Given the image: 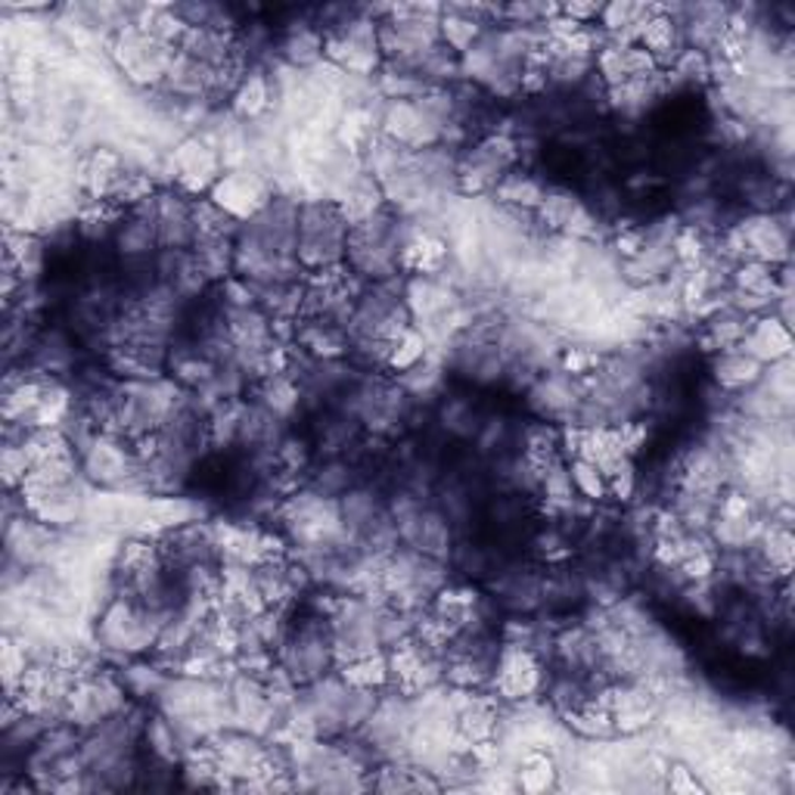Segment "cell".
I'll return each instance as SVG.
<instances>
[{
    "label": "cell",
    "instance_id": "23",
    "mask_svg": "<svg viewBox=\"0 0 795 795\" xmlns=\"http://www.w3.org/2000/svg\"><path fill=\"white\" fill-rule=\"evenodd\" d=\"M342 681L352 686H364V690H383V686L391 681L389 671V656L379 649V652H371L364 659H354L349 666L339 668Z\"/></svg>",
    "mask_w": 795,
    "mask_h": 795
},
{
    "label": "cell",
    "instance_id": "11",
    "mask_svg": "<svg viewBox=\"0 0 795 795\" xmlns=\"http://www.w3.org/2000/svg\"><path fill=\"white\" fill-rule=\"evenodd\" d=\"M491 681L500 690V696H507V700H525L537 693L541 690V662H537L535 649L507 644L498 652Z\"/></svg>",
    "mask_w": 795,
    "mask_h": 795
},
{
    "label": "cell",
    "instance_id": "22",
    "mask_svg": "<svg viewBox=\"0 0 795 795\" xmlns=\"http://www.w3.org/2000/svg\"><path fill=\"white\" fill-rule=\"evenodd\" d=\"M280 50L293 69H315L320 56H323V35L311 25H296V29H289V35L283 37Z\"/></svg>",
    "mask_w": 795,
    "mask_h": 795
},
{
    "label": "cell",
    "instance_id": "17",
    "mask_svg": "<svg viewBox=\"0 0 795 795\" xmlns=\"http://www.w3.org/2000/svg\"><path fill=\"white\" fill-rule=\"evenodd\" d=\"M274 93H271V78L259 69L242 75L240 88L234 91V115L242 122H259L261 115L271 112Z\"/></svg>",
    "mask_w": 795,
    "mask_h": 795
},
{
    "label": "cell",
    "instance_id": "36",
    "mask_svg": "<svg viewBox=\"0 0 795 795\" xmlns=\"http://www.w3.org/2000/svg\"><path fill=\"white\" fill-rule=\"evenodd\" d=\"M668 72L674 75L681 84L708 81V75H712V56L703 54V50H693V47H684L681 56L674 59V66H671Z\"/></svg>",
    "mask_w": 795,
    "mask_h": 795
},
{
    "label": "cell",
    "instance_id": "1",
    "mask_svg": "<svg viewBox=\"0 0 795 795\" xmlns=\"http://www.w3.org/2000/svg\"><path fill=\"white\" fill-rule=\"evenodd\" d=\"M349 222L336 200H308L298 205L296 255L305 271H327L345 261Z\"/></svg>",
    "mask_w": 795,
    "mask_h": 795
},
{
    "label": "cell",
    "instance_id": "28",
    "mask_svg": "<svg viewBox=\"0 0 795 795\" xmlns=\"http://www.w3.org/2000/svg\"><path fill=\"white\" fill-rule=\"evenodd\" d=\"M259 405L268 407V410H271L274 417H280V420H289V417L298 410V405H302V389H298L286 373L268 376V379H264V389H261Z\"/></svg>",
    "mask_w": 795,
    "mask_h": 795
},
{
    "label": "cell",
    "instance_id": "3",
    "mask_svg": "<svg viewBox=\"0 0 795 795\" xmlns=\"http://www.w3.org/2000/svg\"><path fill=\"white\" fill-rule=\"evenodd\" d=\"M280 666L286 668V674L296 681L298 686L315 684L317 678L330 674L336 666L333 652V625L330 618H308L302 625H293L286 640L277 649Z\"/></svg>",
    "mask_w": 795,
    "mask_h": 795
},
{
    "label": "cell",
    "instance_id": "9",
    "mask_svg": "<svg viewBox=\"0 0 795 795\" xmlns=\"http://www.w3.org/2000/svg\"><path fill=\"white\" fill-rule=\"evenodd\" d=\"M212 203L218 205L222 212H227L234 222L242 224L255 218L261 208L271 203V193H268V186L259 174L230 171V174H222V181L212 186Z\"/></svg>",
    "mask_w": 795,
    "mask_h": 795
},
{
    "label": "cell",
    "instance_id": "5",
    "mask_svg": "<svg viewBox=\"0 0 795 795\" xmlns=\"http://www.w3.org/2000/svg\"><path fill=\"white\" fill-rule=\"evenodd\" d=\"M178 50L168 47L162 41H156L147 35L137 22L125 25L122 32H115L112 37V59L115 66L125 72L128 81L134 84H162L168 75V66L174 63Z\"/></svg>",
    "mask_w": 795,
    "mask_h": 795
},
{
    "label": "cell",
    "instance_id": "26",
    "mask_svg": "<svg viewBox=\"0 0 795 795\" xmlns=\"http://www.w3.org/2000/svg\"><path fill=\"white\" fill-rule=\"evenodd\" d=\"M581 200L569 193V190H563V186H554V190H544V200L537 205V222L544 224V227H550V230H566L569 222L575 218V212L581 208Z\"/></svg>",
    "mask_w": 795,
    "mask_h": 795
},
{
    "label": "cell",
    "instance_id": "29",
    "mask_svg": "<svg viewBox=\"0 0 795 795\" xmlns=\"http://www.w3.org/2000/svg\"><path fill=\"white\" fill-rule=\"evenodd\" d=\"M72 345L63 333H47L35 345V367L44 376H56V373H66L72 367Z\"/></svg>",
    "mask_w": 795,
    "mask_h": 795
},
{
    "label": "cell",
    "instance_id": "38",
    "mask_svg": "<svg viewBox=\"0 0 795 795\" xmlns=\"http://www.w3.org/2000/svg\"><path fill=\"white\" fill-rule=\"evenodd\" d=\"M315 488L317 495H323V498H342L349 488H352V469H349V463H327L323 469H320V476H315Z\"/></svg>",
    "mask_w": 795,
    "mask_h": 795
},
{
    "label": "cell",
    "instance_id": "12",
    "mask_svg": "<svg viewBox=\"0 0 795 795\" xmlns=\"http://www.w3.org/2000/svg\"><path fill=\"white\" fill-rule=\"evenodd\" d=\"M581 401H584L581 379L563 371L537 376L535 386L529 389V405L535 407V413H541L544 420H566V417H575V410H578Z\"/></svg>",
    "mask_w": 795,
    "mask_h": 795
},
{
    "label": "cell",
    "instance_id": "19",
    "mask_svg": "<svg viewBox=\"0 0 795 795\" xmlns=\"http://www.w3.org/2000/svg\"><path fill=\"white\" fill-rule=\"evenodd\" d=\"M115 246L125 259H147L149 252L159 246V227L156 218H144L130 212L128 222L115 227Z\"/></svg>",
    "mask_w": 795,
    "mask_h": 795
},
{
    "label": "cell",
    "instance_id": "34",
    "mask_svg": "<svg viewBox=\"0 0 795 795\" xmlns=\"http://www.w3.org/2000/svg\"><path fill=\"white\" fill-rule=\"evenodd\" d=\"M764 556L771 563V569H777L780 575H790L793 569V535L786 525H774L764 532Z\"/></svg>",
    "mask_w": 795,
    "mask_h": 795
},
{
    "label": "cell",
    "instance_id": "6",
    "mask_svg": "<svg viewBox=\"0 0 795 795\" xmlns=\"http://www.w3.org/2000/svg\"><path fill=\"white\" fill-rule=\"evenodd\" d=\"M519 159V147L507 134H491L485 137L473 152H466L457 162V186L466 196H476L485 190H495L507 168Z\"/></svg>",
    "mask_w": 795,
    "mask_h": 795
},
{
    "label": "cell",
    "instance_id": "31",
    "mask_svg": "<svg viewBox=\"0 0 795 795\" xmlns=\"http://www.w3.org/2000/svg\"><path fill=\"white\" fill-rule=\"evenodd\" d=\"M439 29H442V41L451 47V54H461V56L481 37V22H476V19L469 16H457V13H447L444 7Z\"/></svg>",
    "mask_w": 795,
    "mask_h": 795
},
{
    "label": "cell",
    "instance_id": "10",
    "mask_svg": "<svg viewBox=\"0 0 795 795\" xmlns=\"http://www.w3.org/2000/svg\"><path fill=\"white\" fill-rule=\"evenodd\" d=\"M603 703L610 708L612 727L622 734H640L659 715V696L644 686L640 681H628L625 686H615L603 696Z\"/></svg>",
    "mask_w": 795,
    "mask_h": 795
},
{
    "label": "cell",
    "instance_id": "14",
    "mask_svg": "<svg viewBox=\"0 0 795 795\" xmlns=\"http://www.w3.org/2000/svg\"><path fill=\"white\" fill-rule=\"evenodd\" d=\"M159 246L162 249H193L196 242V222H193V203L181 193H159Z\"/></svg>",
    "mask_w": 795,
    "mask_h": 795
},
{
    "label": "cell",
    "instance_id": "40",
    "mask_svg": "<svg viewBox=\"0 0 795 795\" xmlns=\"http://www.w3.org/2000/svg\"><path fill=\"white\" fill-rule=\"evenodd\" d=\"M559 13L569 16L572 22H578V25H584V22H591V19H600L603 7H600V3H566V7H559Z\"/></svg>",
    "mask_w": 795,
    "mask_h": 795
},
{
    "label": "cell",
    "instance_id": "7",
    "mask_svg": "<svg viewBox=\"0 0 795 795\" xmlns=\"http://www.w3.org/2000/svg\"><path fill=\"white\" fill-rule=\"evenodd\" d=\"M383 137L407 152H423L442 144L444 128L417 100H398L383 115Z\"/></svg>",
    "mask_w": 795,
    "mask_h": 795
},
{
    "label": "cell",
    "instance_id": "39",
    "mask_svg": "<svg viewBox=\"0 0 795 795\" xmlns=\"http://www.w3.org/2000/svg\"><path fill=\"white\" fill-rule=\"evenodd\" d=\"M666 777H668V790H671V793H700V790H703V783L693 777V771L684 768V764L668 768Z\"/></svg>",
    "mask_w": 795,
    "mask_h": 795
},
{
    "label": "cell",
    "instance_id": "2",
    "mask_svg": "<svg viewBox=\"0 0 795 795\" xmlns=\"http://www.w3.org/2000/svg\"><path fill=\"white\" fill-rule=\"evenodd\" d=\"M168 615L149 610L147 603H140L130 593H118L100 612L96 622V640L100 647L112 652H125V656H140L147 649H156V640L166 628Z\"/></svg>",
    "mask_w": 795,
    "mask_h": 795
},
{
    "label": "cell",
    "instance_id": "27",
    "mask_svg": "<svg viewBox=\"0 0 795 795\" xmlns=\"http://www.w3.org/2000/svg\"><path fill=\"white\" fill-rule=\"evenodd\" d=\"M144 737H147L152 759L166 761V764L184 761V746H181V737H178V727L168 722L166 715L149 718V722L144 724Z\"/></svg>",
    "mask_w": 795,
    "mask_h": 795
},
{
    "label": "cell",
    "instance_id": "32",
    "mask_svg": "<svg viewBox=\"0 0 795 795\" xmlns=\"http://www.w3.org/2000/svg\"><path fill=\"white\" fill-rule=\"evenodd\" d=\"M569 476H572V485L578 495H584L588 500H603L610 495V481H606V473L597 466V463L584 461V457H575L572 466H569Z\"/></svg>",
    "mask_w": 795,
    "mask_h": 795
},
{
    "label": "cell",
    "instance_id": "25",
    "mask_svg": "<svg viewBox=\"0 0 795 795\" xmlns=\"http://www.w3.org/2000/svg\"><path fill=\"white\" fill-rule=\"evenodd\" d=\"M734 286L737 293H749V296L761 298H777V274H774V264H764V261H740L737 271H734Z\"/></svg>",
    "mask_w": 795,
    "mask_h": 795
},
{
    "label": "cell",
    "instance_id": "18",
    "mask_svg": "<svg viewBox=\"0 0 795 795\" xmlns=\"http://www.w3.org/2000/svg\"><path fill=\"white\" fill-rule=\"evenodd\" d=\"M715 383L727 391H740V389H752L756 383L761 379V373H764V364H759L756 357H749L746 352L740 349H730V352H722L718 354V361H715Z\"/></svg>",
    "mask_w": 795,
    "mask_h": 795
},
{
    "label": "cell",
    "instance_id": "4",
    "mask_svg": "<svg viewBox=\"0 0 795 795\" xmlns=\"http://www.w3.org/2000/svg\"><path fill=\"white\" fill-rule=\"evenodd\" d=\"M128 708L125 686L112 678L110 671H91L78 678L63 705V722L72 724L75 730H93L103 722L115 718Z\"/></svg>",
    "mask_w": 795,
    "mask_h": 795
},
{
    "label": "cell",
    "instance_id": "8",
    "mask_svg": "<svg viewBox=\"0 0 795 795\" xmlns=\"http://www.w3.org/2000/svg\"><path fill=\"white\" fill-rule=\"evenodd\" d=\"M171 174L181 190L186 193H203L222 181V156L212 144H205L200 137H186L178 147L171 149Z\"/></svg>",
    "mask_w": 795,
    "mask_h": 795
},
{
    "label": "cell",
    "instance_id": "30",
    "mask_svg": "<svg viewBox=\"0 0 795 795\" xmlns=\"http://www.w3.org/2000/svg\"><path fill=\"white\" fill-rule=\"evenodd\" d=\"M652 7L647 3H628V0H615L610 7H603V13H600V22H603V29L610 32L615 41L612 44H625V35H628L631 29L640 22V19L647 16Z\"/></svg>",
    "mask_w": 795,
    "mask_h": 795
},
{
    "label": "cell",
    "instance_id": "20",
    "mask_svg": "<svg viewBox=\"0 0 795 795\" xmlns=\"http://www.w3.org/2000/svg\"><path fill=\"white\" fill-rule=\"evenodd\" d=\"M495 193H498L500 203L510 205L513 212H535L544 200V184L525 171H507L500 178V184L495 186Z\"/></svg>",
    "mask_w": 795,
    "mask_h": 795
},
{
    "label": "cell",
    "instance_id": "16",
    "mask_svg": "<svg viewBox=\"0 0 795 795\" xmlns=\"http://www.w3.org/2000/svg\"><path fill=\"white\" fill-rule=\"evenodd\" d=\"M444 261H447V242H444L442 237H435L432 230L417 227L413 237L407 240L405 252H401V268L413 271V274L432 277V274L442 271Z\"/></svg>",
    "mask_w": 795,
    "mask_h": 795
},
{
    "label": "cell",
    "instance_id": "33",
    "mask_svg": "<svg viewBox=\"0 0 795 795\" xmlns=\"http://www.w3.org/2000/svg\"><path fill=\"white\" fill-rule=\"evenodd\" d=\"M425 349H429L425 336L420 333L417 327H410L405 336H398V339H395V345H391V352H389V367L398 373L417 367V364H420V361L425 357Z\"/></svg>",
    "mask_w": 795,
    "mask_h": 795
},
{
    "label": "cell",
    "instance_id": "13",
    "mask_svg": "<svg viewBox=\"0 0 795 795\" xmlns=\"http://www.w3.org/2000/svg\"><path fill=\"white\" fill-rule=\"evenodd\" d=\"M749 259L764 261V264H777L790 259V227L777 222L774 215H752L737 224Z\"/></svg>",
    "mask_w": 795,
    "mask_h": 795
},
{
    "label": "cell",
    "instance_id": "24",
    "mask_svg": "<svg viewBox=\"0 0 795 795\" xmlns=\"http://www.w3.org/2000/svg\"><path fill=\"white\" fill-rule=\"evenodd\" d=\"M516 786L525 793H544L556 786V761L544 756V749H529L516 771Z\"/></svg>",
    "mask_w": 795,
    "mask_h": 795
},
{
    "label": "cell",
    "instance_id": "21",
    "mask_svg": "<svg viewBox=\"0 0 795 795\" xmlns=\"http://www.w3.org/2000/svg\"><path fill=\"white\" fill-rule=\"evenodd\" d=\"M193 259L208 280H227L234 271V240L230 237H196Z\"/></svg>",
    "mask_w": 795,
    "mask_h": 795
},
{
    "label": "cell",
    "instance_id": "35",
    "mask_svg": "<svg viewBox=\"0 0 795 795\" xmlns=\"http://www.w3.org/2000/svg\"><path fill=\"white\" fill-rule=\"evenodd\" d=\"M32 466H35V463L29 457V451H25V442L3 444V454H0V473H3L7 488H19L22 481L29 479Z\"/></svg>",
    "mask_w": 795,
    "mask_h": 795
},
{
    "label": "cell",
    "instance_id": "15",
    "mask_svg": "<svg viewBox=\"0 0 795 795\" xmlns=\"http://www.w3.org/2000/svg\"><path fill=\"white\" fill-rule=\"evenodd\" d=\"M737 349L756 357L759 364H774L793 354V336H790V327L777 320V315L756 317Z\"/></svg>",
    "mask_w": 795,
    "mask_h": 795
},
{
    "label": "cell",
    "instance_id": "37",
    "mask_svg": "<svg viewBox=\"0 0 795 795\" xmlns=\"http://www.w3.org/2000/svg\"><path fill=\"white\" fill-rule=\"evenodd\" d=\"M442 423L447 432L461 435V439H469L479 432V413L473 410L469 401H447L442 407Z\"/></svg>",
    "mask_w": 795,
    "mask_h": 795
}]
</instances>
